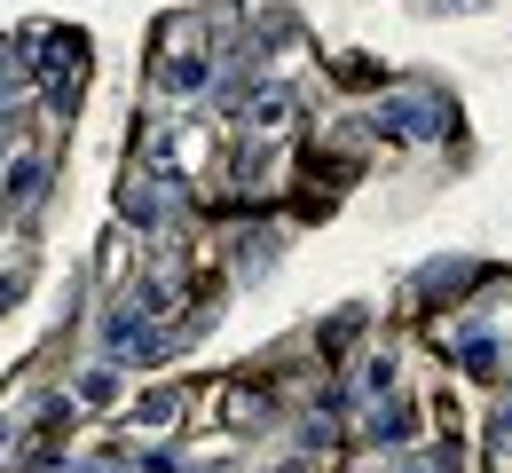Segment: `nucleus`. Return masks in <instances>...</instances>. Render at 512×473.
I'll list each match as a JSON object with an SVG mask.
<instances>
[{"label": "nucleus", "mask_w": 512, "mask_h": 473, "mask_svg": "<svg viewBox=\"0 0 512 473\" xmlns=\"http://www.w3.org/2000/svg\"><path fill=\"white\" fill-rule=\"evenodd\" d=\"M158 87H166V95H205V87H213V56H205V40H197V16H174V24H166Z\"/></svg>", "instance_id": "f257e3e1"}, {"label": "nucleus", "mask_w": 512, "mask_h": 473, "mask_svg": "<svg viewBox=\"0 0 512 473\" xmlns=\"http://www.w3.org/2000/svg\"><path fill=\"white\" fill-rule=\"evenodd\" d=\"M402 473H426V466H402Z\"/></svg>", "instance_id": "1a4fd4ad"}, {"label": "nucleus", "mask_w": 512, "mask_h": 473, "mask_svg": "<svg viewBox=\"0 0 512 473\" xmlns=\"http://www.w3.org/2000/svg\"><path fill=\"white\" fill-rule=\"evenodd\" d=\"M16 292H24V269H8V261H0V308H8Z\"/></svg>", "instance_id": "6e6552de"}, {"label": "nucleus", "mask_w": 512, "mask_h": 473, "mask_svg": "<svg viewBox=\"0 0 512 473\" xmlns=\"http://www.w3.org/2000/svg\"><path fill=\"white\" fill-rule=\"evenodd\" d=\"M371 442H394V450H402V442H410V410H402V403H386L379 418H371Z\"/></svg>", "instance_id": "423d86ee"}, {"label": "nucleus", "mask_w": 512, "mask_h": 473, "mask_svg": "<svg viewBox=\"0 0 512 473\" xmlns=\"http://www.w3.org/2000/svg\"><path fill=\"white\" fill-rule=\"evenodd\" d=\"M79 403H87V410L119 403V371H87V379H79Z\"/></svg>", "instance_id": "0eeeda50"}, {"label": "nucleus", "mask_w": 512, "mask_h": 473, "mask_svg": "<svg viewBox=\"0 0 512 473\" xmlns=\"http://www.w3.org/2000/svg\"><path fill=\"white\" fill-rule=\"evenodd\" d=\"M24 95H32V64H24V48H0V111L24 103Z\"/></svg>", "instance_id": "39448f33"}, {"label": "nucleus", "mask_w": 512, "mask_h": 473, "mask_svg": "<svg viewBox=\"0 0 512 473\" xmlns=\"http://www.w3.org/2000/svg\"><path fill=\"white\" fill-rule=\"evenodd\" d=\"M182 410H190V387H150V395H134L127 426H134V434H166Z\"/></svg>", "instance_id": "f03ea898"}, {"label": "nucleus", "mask_w": 512, "mask_h": 473, "mask_svg": "<svg viewBox=\"0 0 512 473\" xmlns=\"http://www.w3.org/2000/svg\"><path fill=\"white\" fill-rule=\"evenodd\" d=\"M0 190L16 198V213H32V205H40V190H48V166H40L32 150H16V158L0 166Z\"/></svg>", "instance_id": "7ed1b4c3"}, {"label": "nucleus", "mask_w": 512, "mask_h": 473, "mask_svg": "<svg viewBox=\"0 0 512 473\" xmlns=\"http://www.w3.org/2000/svg\"><path fill=\"white\" fill-rule=\"evenodd\" d=\"M221 410H229L237 426H253V418H268V387H253V371H237L229 395H221Z\"/></svg>", "instance_id": "20e7f679"}]
</instances>
